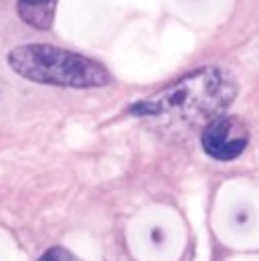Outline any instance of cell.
Wrapping results in <instances>:
<instances>
[{
	"label": "cell",
	"mask_w": 259,
	"mask_h": 261,
	"mask_svg": "<svg viewBox=\"0 0 259 261\" xmlns=\"http://www.w3.org/2000/svg\"><path fill=\"white\" fill-rule=\"evenodd\" d=\"M39 261H83V259H79L75 253H71L65 247H51V249H47L39 257Z\"/></svg>",
	"instance_id": "5b68a950"
},
{
	"label": "cell",
	"mask_w": 259,
	"mask_h": 261,
	"mask_svg": "<svg viewBox=\"0 0 259 261\" xmlns=\"http://www.w3.org/2000/svg\"><path fill=\"white\" fill-rule=\"evenodd\" d=\"M55 2H41V4H27V2H18L16 8H18V16L35 27V29H51L53 27V20H55Z\"/></svg>",
	"instance_id": "277c9868"
},
{
	"label": "cell",
	"mask_w": 259,
	"mask_h": 261,
	"mask_svg": "<svg viewBox=\"0 0 259 261\" xmlns=\"http://www.w3.org/2000/svg\"><path fill=\"white\" fill-rule=\"evenodd\" d=\"M237 79L225 67H206L183 79L160 95L142 99L132 106L134 116L180 114L183 118L204 122L213 120L233 103Z\"/></svg>",
	"instance_id": "6da1fadb"
},
{
	"label": "cell",
	"mask_w": 259,
	"mask_h": 261,
	"mask_svg": "<svg viewBox=\"0 0 259 261\" xmlns=\"http://www.w3.org/2000/svg\"><path fill=\"white\" fill-rule=\"evenodd\" d=\"M18 2H27V4H41V2H55V4H57V0H18Z\"/></svg>",
	"instance_id": "8992f818"
},
{
	"label": "cell",
	"mask_w": 259,
	"mask_h": 261,
	"mask_svg": "<svg viewBox=\"0 0 259 261\" xmlns=\"http://www.w3.org/2000/svg\"><path fill=\"white\" fill-rule=\"evenodd\" d=\"M8 65L16 75L41 85L87 89L112 83L110 71L101 63L45 43L14 47L8 53Z\"/></svg>",
	"instance_id": "7a4b0ae2"
},
{
	"label": "cell",
	"mask_w": 259,
	"mask_h": 261,
	"mask_svg": "<svg viewBox=\"0 0 259 261\" xmlns=\"http://www.w3.org/2000/svg\"><path fill=\"white\" fill-rule=\"evenodd\" d=\"M249 144L247 124L231 114H221L213 118L202 132V148L204 152L221 162H229L239 158Z\"/></svg>",
	"instance_id": "3957f363"
}]
</instances>
